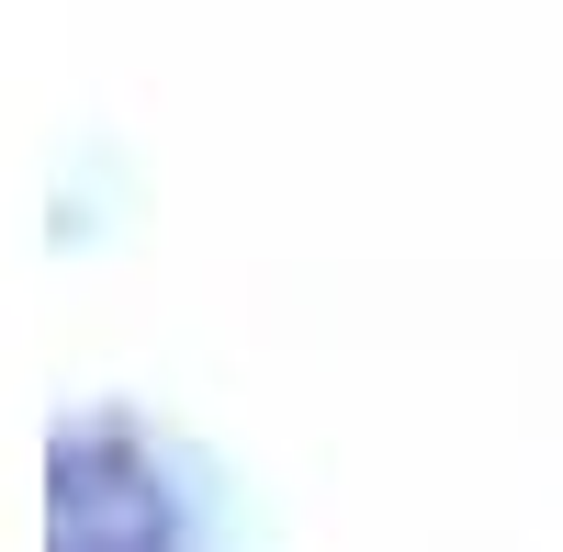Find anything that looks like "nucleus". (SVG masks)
Listing matches in <instances>:
<instances>
[{
    "label": "nucleus",
    "mask_w": 563,
    "mask_h": 552,
    "mask_svg": "<svg viewBox=\"0 0 563 552\" xmlns=\"http://www.w3.org/2000/svg\"><path fill=\"white\" fill-rule=\"evenodd\" d=\"M180 541V508L169 485L135 463L124 440H68L57 451V552H169Z\"/></svg>",
    "instance_id": "nucleus-1"
}]
</instances>
